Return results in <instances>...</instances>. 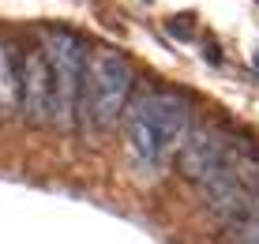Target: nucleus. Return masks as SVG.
<instances>
[{
  "label": "nucleus",
  "mask_w": 259,
  "mask_h": 244,
  "mask_svg": "<svg viewBox=\"0 0 259 244\" xmlns=\"http://www.w3.org/2000/svg\"><path fill=\"white\" fill-rule=\"evenodd\" d=\"M124 132L136 158L150 166L169 161L192 132V105L177 90H147L124 109Z\"/></svg>",
  "instance_id": "nucleus-1"
},
{
  "label": "nucleus",
  "mask_w": 259,
  "mask_h": 244,
  "mask_svg": "<svg viewBox=\"0 0 259 244\" xmlns=\"http://www.w3.org/2000/svg\"><path fill=\"white\" fill-rule=\"evenodd\" d=\"M132 83L136 71L124 53L98 45L87 53V71H83V90H79V116L94 124L98 132H109L124 116L132 98Z\"/></svg>",
  "instance_id": "nucleus-2"
},
{
  "label": "nucleus",
  "mask_w": 259,
  "mask_h": 244,
  "mask_svg": "<svg viewBox=\"0 0 259 244\" xmlns=\"http://www.w3.org/2000/svg\"><path fill=\"white\" fill-rule=\"evenodd\" d=\"M41 49H46L49 71H53V124L71 128L79 113V90H83L87 71V42L64 26H46L41 30Z\"/></svg>",
  "instance_id": "nucleus-3"
},
{
  "label": "nucleus",
  "mask_w": 259,
  "mask_h": 244,
  "mask_svg": "<svg viewBox=\"0 0 259 244\" xmlns=\"http://www.w3.org/2000/svg\"><path fill=\"white\" fill-rule=\"evenodd\" d=\"M19 87L23 102L19 109L30 124H53V71L46 60V49H30L19 64Z\"/></svg>",
  "instance_id": "nucleus-4"
},
{
  "label": "nucleus",
  "mask_w": 259,
  "mask_h": 244,
  "mask_svg": "<svg viewBox=\"0 0 259 244\" xmlns=\"http://www.w3.org/2000/svg\"><path fill=\"white\" fill-rule=\"evenodd\" d=\"M23 87H19V64H15L8 42H0V120H8L12 113H19Z\"/></svg>",
  "instance_id": "nucleus-5"
},
{
  "label": "nucleus",
  "mask_w": 259,
  "mask_h": 244,
  "mask_svg": "<svg viewBox=\"0 0 259 244\" xmlns=\"http://www.w3.org/2000/svg\"><path fill=\"white\" fill-rule=\"evenodd\" d=\"M169 34H173V38H184V42H188V38H192L188 19H169Z\"/></svg>",
  "instance_id": "nucleus-6"
},
{
  "label": "nucleus",
  "mask_w": 259,
  "mask_h": 244,
  "mask_svg": "<svg viewBox=\"0 0 259 244\" xmlns=\"http://www.w3.org/2000/svg\"><path fill=\"white\" fill-rule=\"evenodd\" d=\"M252 60H255V68H259V53H255V57H252Z\"/></svg>",
  "instance_id": "nucleus-7"
}]
</instances>
